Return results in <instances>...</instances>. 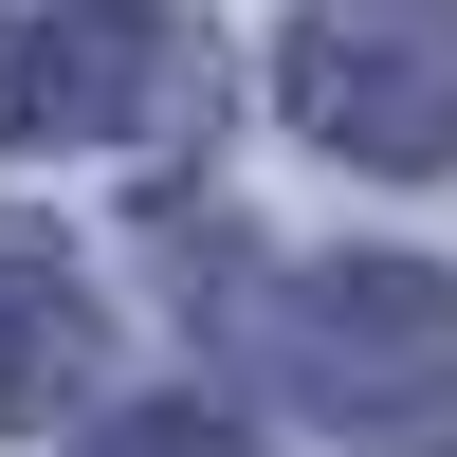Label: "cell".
<instances>
[{
    "label": "cell",
    "instance_id": "3957f363",
    "mask_svg": "<svg viewBox=\"0 0 457 457\" xmlns=\"http://www.w3.org/2000/svg\"><path fill=\"white\" fill-rule=\"evenodd\" d=\"M165 73H183V37L110 19V0H73V19H0V146H129Z\"/></svg>",
    "mask_w": 457,
    "mask_h": 457
},
{
    "label": "cell",
    "instance_id": "5b68a950",
    "mask_svg": "<svg viewBox=\"0 0 457 457\" xmlns=\"http://www.w3.org/2000/svg\"><path fill=\"white\" fill-rule=\"evenodd\" d=\"M92 457H256V439L220 421V403H129V421H110Z\"/></svg>",
    "mask_w": 457,
    "mask_h": 457
},
{
    "label": "cell",
    "instance_id": "6da1fadb",
    "mask_svg": "<svg viewBox=\"0 0 457 457\" xmlns=\"http://www.w3.org/2000/svg\"><path fill=\"white\" fill-rule=\"evenodd\" d=\"M275 385L348 439H457V275L439 256H312L275 293Z\"/></svg>",
    "mask_w": 457,
    "mask_h": 457
},
{
    "label": "cell",
    "instance_id": "7a4b0ae2",
    "mask_svg": "<svg viewBox=\"0 0 457 457\" xmlns=\"http://www.w3.org/2000/svg\"><path fill=\"white\" fill-rule=\"evenodd\" d=\"M275 110L366 183H439L457 165V0H329V19H293Z\"/></svg>",
    "mask_w": 457,
    "mask_h": 457
},
{
    "label": "cell",
    "instance_id": "277c9868",
    "mask_svg": "<svg viewBox=\"0 0 457 457\" xmlns=\"http://www.w3.org/2000/svg\"><path fill=\"white\" fill-rule=\"evenodd\" d=\"M92 403H110V293H92V256H73L55 220L0 202V421L55 439V421H92Z\"/></svg>",
    "mask_w": 457,
    "mask_h": 457
}]
</instances>
